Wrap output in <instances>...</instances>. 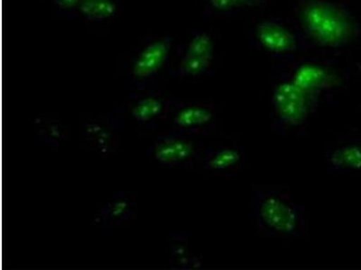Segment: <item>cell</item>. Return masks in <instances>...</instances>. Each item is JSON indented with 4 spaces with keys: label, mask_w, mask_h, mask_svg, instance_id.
Instances as JSON below:
<instances>
[{
    "label": "cell",
    "mask_w": 361,
    "mask_h": 270,
    "mask_svg": "<svg viewBox=\"0 0 361 270\" xmlns=\"http://www.w3.org/2000/svg\"><path fill=\"white\" fill-rule=\"evenodd\" d=\"M251 211L257 226L274 236H298L305 230L304 208L276 189H255Z\"/></svg>",
    "instance_id": "6da1fadb"
},
{
    "label": "cell",
    "mask_w": 361,
    "mask_h": 270,
    "mask_svg": "<svg viewBox=\"0 0 361 270\" xmlns=\"http://www.w3.org/2000/svg\"><path fill=\"white\" fill-rule=\"evenodd\" d=\"M300 19L305 34L322 46H341L353 35V25L348 15L333 3L324 0L305 3Z\"/></svg>",
    "instance_id": "7a4b0ae2"
},
{
    "label": "cell",
    "mask_w": 361,
    "mask_h": 270,
    "mask_svg": "<svg viewBox=\"0 0 361 270\" xmlns=\"http://www.w3.org/2000/svg\"><path fill=\"white\" fill-rule=\"evenodd\" d=\"M317 99L306 94L292 80L280 82L272 93L274 119L277 129L291 130L305 123Z\"/></svg>",
    "instance_id": "3957f363"
},
{
    "label": "cell",
    "mask_w": 361,
    "mask_h": 270,
    "mask_svg": "<svg viewBox=\"0 0 361 270\" xmlns=\"http://www.w3.org/2000/svg\"><path fill=\"white\" fill-rule=\"evenodd\" d=\"M172 45V39L166 37L149 38L142 44L130 70L137 84H147L156 78L169 60Z\"/></svg>",
    "instance_id": "277c9868"
},
{
    "label": "cell",
    "mask_w": 361,
    "mask_h": 270,
    "mask_svg": "<svg viewBox=\"0 0 361 270\" xmlns=\"http://www.w3.org/2000/svg\"><path fill=\"white\" fill-rule=\"evenodd\" d=\"M197 148L185 134L176 133L160 137L152 148L154 162L166 167L180 166L192 162Z\"/></svg>",
    "instance_id": "5b68a950"
},
{
    "label": "cell",
    "mask_w": 361,
    "mask_h": 270,
    "mask_svg": "<svg viewBox=\"0 0 361 270\" xmlns=\"http://www.w3.org/2000/svg\"><path fill=\"white\" fill-rule=\"evenodd\" d=\"M119 130L121 127L115 119H90L86 124L83 136L89 149L99 154L111 153L117 146Z\"/></svg>",
    "instance_id": "8992f818"
},
{
    "label": "cell",
    "mask_w": 361,
    "mask_h": 270,
    "mask_svg": "<svg viewBox=\"0 0 361 270\" xmlns=\"http://www.w3.org/2000/svg\"><path fill=\"white\" fill-rule=\"evenodd\" d=\"M173 108L171 124L176 133L197 134L205 130L214 117V112L207 105L183 104Z\"/></svg>",
    "instance_id": "52a82bcc"
},
{
    "label": "cell",
    "mask_w": 361,
    "mask_h": 270,
    "mask_svg": "<svg viewBox=\"0 0 361 270\" xmlns=\"http://www.w3.org/2000/svg\"><path fill=\"white\" fill-rule=\"evenodd\" d=\"M291 80L293 84L314 98L324 90L333 88L335 85L333 74L315 63L300 65L293 72Z\"/></svg>",
    "instance_id": "ba28073f"
},
{
    "label": "cell",
    "mask_w": 361,
    "mask_h": 270,
    "mask_svg": "<svg viewBox=\"0 0 361 270\" xmlns=\"http://www.w3.org/2000/svg\"><path fill=\"white\" fill-rule=\"evenodd\" d=\"M259 43L265 49L276 54H288L296 47L295 35L275 22H261L257 27Z\"/></svg>",
    "instance_id": "9c48e42d"
},
{
    "label": "cell",
    "mask_w": 361,
    "mask_h": 270,
    "mask_svg": "<svg viewBox=\"0 0 361 270\" xmlns=\"http://www.w3.org/2000/svg\"><path fill=\"white\" fill-rule=\"evenodd\" d=\"M172 111V101L159 94L137 96L131 104L132 117L140 123H151L163 119Z\"/></svg>",
    "instance_id": "30bf717a"
},
{
    "label": "cell",
    "mask_w": 361,
    "mask_h": 270,
    "mask_svg": "<svg viewBox=\"0 0 361 270\" xmlns=\"http://www.w3.org/2000/svg\"><path fill=\"white\" fill-rule=\"evenodd\" d=\"M327 163L334 172H361V144L345 143L329 150Z\"/></svg>",
    "instance_id": "8fae6325"
},
{
    "label": "cell",
    "mask_w": 361,
    "mask_h": 270,
    "mask_svg": "<svg viewBox=\"0 0 361 270\" xmlns=\"http://www.w3.org/2000/svg\"><path fill=\"white\" fill-rule=\"evenodd\" d=\"M244 153L240 148L207 149L202 158V162L209 172L219 174L236 168L240 165Z\"/></svg>",
    "instance_id": "7c38bea8"
},
{
    "label": "cell",
    "mask_w": 361,
    "mask_h": 270,
    "mask_svg": "<svg viewBox=\"0 0 361 270\" xmlns=\"http://www.w3.org/2000/svg\"><path fill=\"white\" fill-rule=\"evenodd\" d=\"M118 9V0H92L80 3L79 15L90 22H103L114 18Z\"/></svg>",
    "instance_id": "4fadbf2b"
},
{
    "label": "cell",
    "mask_w": 361,
    "mask_h": 270,
    "mask_svg": "<svg viewBox=\"0 0 361 270\" xmlns=\"http://www.w3.org/2000/svg\"><path fill=\"white\" fill-rule=\"evenodd\" d=\"M37 134L43 137L48 144L58 143L61 140L66 139L67 130L58 120L49 118L37 119L35 121Z\"/></svg>",
    "instance_id": "5bb4252c"
},
{
    "label": "cell",
    "mask_w": 361,
    "mask_h": 270,
    "mask_svg": "<svg viewBox=\"0 0 361 270\" xmlns=\"http://www.w3.org/2000/svg\"><path fill=\"white\" fill-rule=\"evenodd\" d=\"M131 202L124 197L118 198L109 202L102 212V219L104 223L117 224L130 218Z\"/></svg>",
    "instance_id": "9a60e30c"
},
{
    "label": "cell",
    "mask_w": 361,
    "mask_h": 270,
    "mask_svg": "<svg viewBox=\"0 0 361 270\" xmlns=\"http://www.w3.org/2000/svg\"><path fill=\"white\" fill-rule=\"evenodd\" d=\"M214 41L207 34H198L187 44L183 57L203 58L211 59L214 57Z\"/></svg>",
    "instance_id": "2e32d148"
},
{
    "label": "cell",
    "mask_w": 361,
    "mask_h": 270,
    "mask_svg": "<svg viewBox=\"0 0 361 270\" xmlns=\"http://www.w3.org/2000/svg\"><path fill=\"white\" fill-rule=\"evenodd\" d=\"M212 60L203 58L183 57L180 60L179 75L196 77L208 72L212 67Z\"/></svg>",
    "instance_id": "e0dca14e"
},
{
    "label": "cell",
    "mask_w": 361,
    "mask_h": 270,
    "mask_svg": "<svg viewBox=\"0 0 361 270\" xmlns=\"http://www.w3.org/2000/svg\"><path fill=\"white\" fill-rule=\"evenodd\" d=\"M51 3L63 14L79 15L82 0H51Z\"/></svg>",
    "instance_id": "ac0fdd59"
},
{
    "label": "cell",
    "mask_w": 361,
    "mask_h": 270,
    "mask_svg": "<svg viewBox=\"0 0 361 270\" xmlns=\"http://www.w3.org/2000/svg\"><path fill=\"white\" fill-rule=\"evenodd\" d=\"M250 0H209V4L218 11H226L247 4Z\"/></svg>",
    "instance_id": "d6986e66"
},
{
    "label": "cell",
    "mask_w": 361,
    "mask_h": 270,
    "mask_svg": "<svg viewBox=\"0 0 361 270\" xmlns=\"http://www.w3.org/2000/svg\"><path fill=\"white\" fill-rule=\"evenodd\" d=\"M83 1H92V0H82V2Z\"/></svg>",
    "instance_id": "ffe728a7"
},
{
    "label": "cell",
    "mask_w": 361,
    "mask_h": 270,
    "mask_svg": "<svg viewBox=\"0 0 361 270\" xmlns=\"http://www.w3.org/2000/svg\"><path fill=\"white\" fill-rule=\"evenodd\" d=\"M360 70H361V60H360Z\"/></svg>",
    "instance_id": "44dd1931"
}]
</instances>
